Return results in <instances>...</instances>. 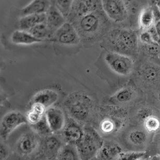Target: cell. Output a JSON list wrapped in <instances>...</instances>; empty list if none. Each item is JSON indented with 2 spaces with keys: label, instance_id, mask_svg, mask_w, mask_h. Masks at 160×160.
Segmentation results:
<instances>
[{
  "label": "cell",
  "instance_id": "1",
  "mask_svg": "<svg viewBox=\"0 0 160 160\" xmlns=\"http://www.w3.org/2000/svg\"><path fill=\"white\" fill-rule=\"evenodd\" d=\"M108 18L101 8L87 13L69 23L77 30L80 40L92 44L107 33L109 27Z\"/></svg>",
  "mask_w": 160,
  "mask_h": 160
},
{
  "label": "cell",
  "instance_id": "2",
  "mask_svg": "<svg viewBox=\"0 0 160 160\" xmlns=\"http://www.w3.org/2000/svg\"><path fill=\"white\" fill-rule=\"evenodd\" d=\"M138 38L136 33L132 30L116 28L108 32L107 43L113 50L112 51L127 55L136 50Z\"/></svg>",
  "mask_w": 160,
  "mask_h": 160
},
{
  "label": "cell",
  "instance_id": "3",
  "mask_svg": "<svg viewBox=\"0 0 160 160\" xmlns=\"http://www.w3.org/2000/svg\"><path fill=\"white\" fill-rule=\"evenodd\" d=\"M83 129V136L75 147L80 160H91L97 156L103 145V140L92 127Z\"/></svg>",
  "mask_w": 160,
  "mask_h": 160
},
{
  "label": "cell",
  "instance_id": "4",
  "mask_svg": "<svg viewBox=\"0 0 160 160\" xmlns=\"http://www.w3.org/2000/svg\"><path fill=\"white\" fill-rule=\"evenodd\" d=\"M65 105L67 109L75 120H86L91 114L94 108V102L92 99L82 93H73L69 96Z\"/></svg>",
  "mask_w": 160,
  "mask_h": 160
},
{
  "label": "cell",
  "instance_id": "5",
  "mask_svg": "<svg viewBox=\"0 0 160 160\" xmlns=\"http://www.w3.org/2000/svg\"><path fill=\"white\" fill-rule=\"evenodd\" d=\"M104 61L113 72L121 76H128L134 68L133 60L130 56L116 52H108Z\"/></svg>",
  "mask_w": 160,
  "mask_h": 160
},
{
  "label": "cell",
  "instance_id": "6",
  "mask_svg": "<svg viewBox=\"0 0 160 160\" xmlns=\"http://www.w3.org/2000/svg\"><path fill=\"white\" fill-rule=\"evenodd\" d=\"M27 123L26 115L25 116L21 112L12 111L7 113L1 121V138L3 140H6L16 129Z\"/></svg>",
  "mask_w": 160,
  "mask_h": 160
},
{
  "label": "cell",
  "instance_id": "7",
  "mask_svg": "<svg viewBox=\"0 0 160 160\" xmlns=\"http://www.w3.org/2000/svg\"><path fill=\"white\" fill-rule=\"evenodd\" d=\"M101 2L104 12L111 20L119 23L127 19L128 10L125 2L117 0H105Z\"/></svg>",
  "mask_w": 160,
  "mask_h": 160
},
{
  "label": "cell",
  "instance_id": "8",
  "mask_svg": "<svg viewBox=\"0 0 160 160\" xmlns=\"http://www.w3.org/2000/svg\"><path fill=\"white\" fill-rule=\"evenodd\" d=\"M53 40L61 45L71 46L78 45L80 37L72 24L66 22L53 35Z\"/></svg>",
  "mask_w": 160,
  "mask_h": 160
},
{
  "label": "cell",
  "instance_id": "9",
  "mask_svg": "<svg viewBox=\"0 0 160 160\" xmlns=\"http://www.w3.org/2000/svg\"><path fill=\"white\" fill-rule=\"evenodd\" d=\"M37 135L35 132H28L21 135L15 144L16 152L22 157H28L33 154L39 146Z\"/></svg>",
  "mask_w": 160,
  "mask_h": 160
},
{
  "label": "cell",
  "instance_id": "10",
  "mask_svg": "<svg viewBox=\"0 0 160 160\" xmlns=\"http://www.w3.org/2000/svg\"><path fill=\"white\" fill-rule=\"evenodd\" d=\"M137 77L144 86H154L160 82V67L152 63H144L138 71Z\"/></svg>",
  "mask_w": 160,
  "mask_h": 160
},
{
  "label": "cell",
  "instance_id": "11",
  "mask_svg": "<svg viewBox=\"0 0 160 160\" xmlns=\"http://www.w3.org/2000/svg\"><path fill=\"white\" fill-rule=\"evenodd\" d=\"M138 120L142 124L146 131L154 133L160 128V119L150 108H141L137 114Z\"/></svg>",
  "mask_w": 160,
  "mask_h": 160
},
{
  "label": "cell",
  "instance_id": "12",
  "mask_svg": "<svg viewBox=\"0 0 160 160\" xmlns=\"http://www.w3.org/2000/svg\"><path fill=\"white\" fill-rule=\"evenodd\" d=\"M46 117L52 132H58L63 130L66 125L64 113L58 107H51L46 113Z\"/></svg>",
  "mask_w": 160,
  "mask_h": 160
},
{
  "label": "cell",
  "instance_id": "13",
  "mask_svg": "<svg viewBox=\"0 0 160 160\" xmlns=\"http://www.w3.org/2000/svg\"><path fill=\"white\" fill-rule=\"evenodd\" d=\"M84 129L75 120L71 119L63 129V136L68 144L75 147L81 140Z\"/></svg>",
  "mask_w": 160,
  "mask_h": 160
},
{
  "label": "cell",
  "instance_id": "14",
  "mask_svg": "<svg viewBox=\"0 0 160 160\" xmlns=\"http://www.w3.org/2000/svg\"><path fill=\"white\" fill-rule=\"evenodd\" d=\"M46 14V23L48 28L53 35L55 31L66 23L65 19L55 6L54 1L51 2L50 8Z\"/></svg>",
  "mask_w": 160,
  "mask_h": 160
},
{
  "label": "cell",
  "instance_id": "15",
  "mask_svg": "<svg viewBox=\"0 0 160 160\" xmlns=\"http://www.w3.org/2000/svg\"><path fill=\"white\" fill-rule=\"evenodd\" d=\"M58 94L56 91L52 89H44L37 93L33 96L31 104H37L47 110L58 101Z\"/></svg>",
  "mask_w": 160,
  "mask_h": 160
},
{
  "label": "cell",
  "instance_id": "16",
  "mask_svg": "<svg viewBox=\"0 0 160 160\" xmlns=\"http://www.w3.org/2000/svg\"><path fill=\"white\" fill-rule=\"evenodd\" d=\"M63 147L61 141L56 136H46L43 144V153L48 159H53L58 157Z\"/></svg>",
  "mask_w": 160,
  "mask_h": 160
},
{
  "label": "cell",
  "instance_id": "17",
  "mask_svg": "<svg viewBox=\"0 0 160 160\" xmlns=\"http://www.w3.org/2000/svg\"><path fill=\"white\" fill-rule=\"evenodd\" d=\"M137 90L133 85H127L115 93L110 100L113 103L122 105L128 103L136 97Z\"/></svg>",
  "mask_w": 160,
  "mask_h": 160
},
{
  "label": "cell",
  "instance_id": "18",
  "mask_svg": "<svg viewBox=\"0 0 160 160\" xmlns=\"http://www.w3.org/2000/svg\"><path fill=\"white\" fill-rule=\"evenodd\" d=\"M122 152L121 146L116 143H104L97 157L100 160H116Z\"/></svg>",
  "mask_w": 160,
  "mask_h": 160
},
{
  "label": "cell",
  "instance_id": "19",
  "mask_svg": "<svg viewBox=\"0 0 160 160\" xmlns=\"http://www.w3.org/2000/svg\"><path fill=\"white\" fill-rule=\"evenodd\" d=\"M50 5V2L48 1H33L22 9L21 13L23 16L47 13Z\"/></svg>",
  "mask_w": 160,
  "mask_h": 160
},
{
  "label": "cell",
  "instance_id": "20",
  "mask_svg": "<svg viewBox=\"0 0 160 160\" xmlns=\"http://www.w3.org/2000/svg\"><path fill=\"white\" fill-rule=\"evenodd\" d=\"M47 21V14H33L22 16L19 22V28L21 30L27 31L40 24Z\"/></svg>",
  "mask_w": 160,
  "mask_h": 160
},
{
  "label": "cell",
  "instance_id": "21",
  "mask_svg": "<svg viewBox=\"0 0 160 160\" xmlns=\"http://www.w3.org/2000/svg\"><path fill=\"white\" fill-rule=\"evenodd\" d=\"M11 40L13 43L18 45H29L42 41V40L38 39L29 33L28 31L18 30L12 34Z\"/></svg>",
  "mask_w": 160,
  "mask_h": 160
},
{
  "label": "cell",
  "instance_id": "22",
  "mask_svg": "<svg viewBox=\"0 0 160 160\" xmlns=\"http://www.w3.org/2000/svg\"><path fill=\"white\" fill-rule=\"evenodd\" d=\"M139 23L142 31H148L154 26L155 19L152 6L144 8L139 17Z\"/></svg>",
  "mask_w": 160,
  "mask_h": 160
},
{
  "label": "cell",
  "instance_id": "23",
  "mask_svg": "<svg viewBox=\"0 0 160 160\" xmlns=\"http://www.w3.org/2000/svg\"><path fill=\"white\" fill-rule=\"evenodd\" d=\"M47 109L44 107L37 104H31L30 109L26 115L27 123L30 126L39 122L46 115Z\"/></svg>",
  "mask_w": 160,
  "mask_h": 160
},
{
  "label": "cell",
  "instance_id": "24",
  "mask_svg": "<svg viewBox=\"0 0 160 160\" xmlns=\"http://www.w3.org/2000/svg\"><path fill=\"white\" fill-rule=\"evenodd\" d=\"M122 125V121L119 118H105L101 122L100 128L103 133L111 134L117 131Z\"/></svg>",
  "mask_w": 160,
  "mask_h": 160
},
{
  "label": "cell",
  "instance_id": "25",
  "mask_svg": "<svg viewBox=\"0 0 160 160\" xmlns=\"http://www.w3.org/2000/svg\"><path fill=\"white\" fill-rule=\"evenodd\" d=\"M57 158L58 160H80L75 147L68 144L63 147Z\"/></svg>",
  "mask_w": 160,
  "mask_h": 160
},
{
  "label": "cell",
  "instance_id": "26",
  "mask_svg": "<svg viewBox=\"0 0 160 160\" xmlns=\"http://www.w3.org/2000/svg\"><path fill=\"white\" fill-rule=\"evenodd\" d=\"M27 31L37 38L42 40L44 38L50 37L53 35L48 28L46 22L38 24Z\"/></svg>",
  "mask_w": 160,
  "mask_h": 160
},
{
  "label": "cell",
  "instance_id": "27",
  "mask_svg": "<svg viewBox=\"0 0 160 160\" xmlns=\"http://www.w3.org/2000/svg\"><path fill=\"white\" fill-rule=\"evenodd\" d=\"M30 127H32L33 131L38 135L48 136L52 135L53 133L49 127L46 115L39 122Z\"/></svg>",
  "mask_w": 160,
  "mask_h": 160
},
{
  "label": "cell",
  "instance_id": "28",
  "mask_svg": "<svg viewBox=\"0 0 160 160\" xmlns=\"http://www.w3.org/2000/svg\"><path fill=\"white\" fill-rule=\"evenodd\" d=\"M129 140L132 144L136 146H142L147 140L146 132L141 130H135L130 132L128 136Z\"/></svg>",
  "mask_w": 160,
  "mask_h": 160
},
{
  "label": "cell",
  "instance_id": "29",
  "mask_svg": "<svg viewBox=\"0 0 160 160\" xmlns=\"http://www.w3.org/2000/svg\"><path fill=\"white\" fill-rule=\"evenodd\" d=\"M144 53L151 57L156 58L160 56V45L158 42H153L148 44H142Z\"/></svg>",
  "mask_w": 160,
  "mask_h": 160
},
{
  "label": "cell",
  "instance_id": "30",
  "mask_svg": "<svg viewBox=\"0 0 160 160\" xmlns=\"http://www.w3.org/2000/svg\"><path fill=\"white\" fill-rule=\"evenodd\" d=\"M55 6H57L58 11L65 18H68L71 12L72 6V1H54Z\"/></svg>",
  "mask_w": 160,
  "mask_h": 160
},
{
  "label": "cell",
  "instance_id": "31",
  "mask_svg": "<svg viewBox=\"0 0 160 160\" xmlns=\"http://www.w3.org/2000/svg\"><path fill=\"white\" fill-rule=\"evenodd\" d=\"M146 154L144 151H122L116 160H138Z\"/></svg>",
  "mask_w": 160,
  "mask_h": 160
},
{
  "label": "cell",
  "instance_id": "32",
  "mask_svg": "<svg viewBox=\"0 0 160 160\" xmlns=\"http://www.w3.org/2000/svg\"><path fill=\"white\" fill-rule=\"evenodd\" d=\"M138 37L142 44H148L154 41L149 31H142Z\"/></svg>",
  "mask_w": 160,
  "mask_h": 160
},
{
  "label": "cell",
  "instance_id": "33",
  "mask_svg": "<svg viewBox=\"0 0 160 160\" xmlns=\"http://www.w3.org/2000/svg\"><path fill=\"white\" fill-rule=\"evenodd\" d=\"M9 155V152L7 147L4 144H1L0 146V160H7Z\"/></svg>",
  "mask_w": 160,
  "mask_h": 160
},
{
  "label": "cell",
  "instance_id": "34",
  "mask_svg": "<svg viewBox=\"0 0 160 160\" xmlns=\"http://www.w3.org/2000/svg\"><path fill=\"white\" fill-rule=\"evenodd\" d=\"M154 26L158 39L160 41V20H158V22H156Z\"/></svg>",
  "mask_w": 160,
  "mask_h": 160
},
{
  "label": "cell",
  "instance_id": "35",
  "mask_svg": "<svg viewBox=\"0 0 160 160\" xmlns=\"http://www.w3.org/2000/svg\"><path fill=\"white\" fill-rule=\"evenodd\" d=\"M150 160H160V155H154Z\"/></svg>",
  "mask_w": 160,
  "mask_h": 160
},
{
  "label": "cell",
  "instance_id": "36",
  "mask_svg": "<svg viewBox=\"0 0 160 160\" xmlns=\"http://www.w3.org/2000/svg\"><path fill=\"white\" fill-rule=\"evenodd\" d=\"M157 99L160 103V91H159V92L158 93V95H157Z\"/></svg>",
  "mask_w": 160,
  "mask_h": 160
},
{
  "label": "cell",
  "instance_id": "37",
  "mask_svg": "<svg viewBox=\"0 0 160 160\" xmlns=\"http://www.w3.org/2000/svg\"><path fill=\"white\" fill-rule=\"evenodd\" d=\"M157 6H158V8H159V9H160V1L158 2V5H157Z\"/></svg>",
  "mask_w": 160,
  "mask_h": 160
},
{
  "label": "cell",
  "instance_id": "38",
  "mask_svg": "<svg viewBox=\"0 0 160 160\" xmlns=\"http://www.w3.org/2000/svg\"><path fill=\"white\" fill-rule=\"evenodd\" d=\"M148 160V159H146V158H141V159H139V160Z\"/></svg>",
  "mask_w": 160,
  "mask_h": 160
},
{
  "label": "cell",
  "instance_id": "39",
  "mask_svg": "<svg viewBox=\"0 0 160 160\" xmlns=\"http://www.w3.org/2000/svg\"><path fill=\"white\" fill-rule=\"evenodd\" d=\"M159 44H160V41H159Z\"/></svg>",
  "mask_w": 160,
  "mask_h": 160
}]
</instances>
